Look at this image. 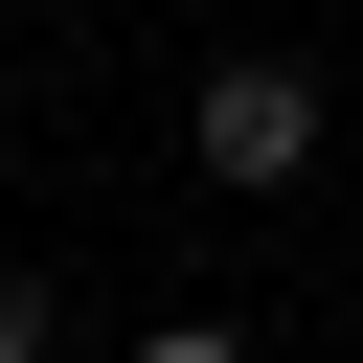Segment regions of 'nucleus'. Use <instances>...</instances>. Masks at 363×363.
<instances>
[{
    "label": "nucleus",
    "mask_w": 363,
    "mask_h": 363,
    "mask_svg": "<svg viewBox=\"0 0 363 363\" xmlns=\"http://www.w3.org/2000/svg\"><path fill=\"white\" fill-rule=\"evenodd\" d=\"M0 159H23V91H0Z\"/></svg>",
    "instance_id": "obj_3"
},
{
    "label": "nucleus",
    "mask_w": 363,
    "mask_h": 363,
    "mask_svg": "<svg viewBox=\"0 0 363 363\" xmlns=\"http://www.w3.org/2000/svg\"><path fill=\"white\" fill-rule=\"evenodd\" d=\"M45 340H68V295H45V272H0V363H45Z\"/></svg>",
    "instance_id": "obj_2"
},
{
    "label": "nucleus",
    "mask_w": 363,
    "mask_h": 363,
    "mask_svg": "<svg viewBox=\"0 0 363 363\" xmlns=\"http://www.w3.org/2000/svg\"><path fill=\"white\" fill-rule=\"evenodd\" d=\"M182 136H204V182H227V204H272V182H318V68H272V45H250V68H204V113H182Z\"/></svg>",
    "instance_id": "obj_1"
}]
</instances>
